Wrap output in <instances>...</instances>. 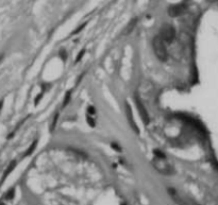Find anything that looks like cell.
Masks as SVG:
<instances>
[{"mask_svg":"<svg viewBox=\"0 0 218 205\" xmlns=\"http://www.w3.org/2000/svg\"><path fill=\"white\" fill-rule=\"evenodd\" d=\"M153 153H154V156H155V157H160V158H166V156H165V154L163 153V151L155 149L154 152H153Z\"/></svg>","mask_w":218,"mask_h":205,"instance_id":"obj_15","label":"cell"},{"mask_svg":"<svg viewBox=\"0 0 218 205\" xmlns=\"http://www.w3.org/2000/svg\"><path fill=\"white\" fill-rule=\"evenodd\" d=\"M152 166L157 172L164 174V175H171L174 173V169L171 166L169 162H167L166 158H160V157H155L151 162Z\"/></svg>","mask_w":218,"mask_h":205,"instance_id":"obj_1","label":"cell"},{"mask_svg":"<svg viewBox=\"0 0 218 205\" xmlns=\"http://www.w3.org/2000/svg\"><path fill=\"white\" fill-rule=\"evenodd\" d=\"M111 147L114 149V150L117 151V152H121V148H120L119 144H116V142H112V144H111Z\"/></svg>","mask_w":218,"mask_h":205,"instance_id":"obj_18","label":"cell"},{"mask_svg":"<svg viewBox=\"0 0 218 205\" xmlns=\"http://www.w3.org/2000/svg\"><path fill=\"white\" fill-rule=\"evenodd\" d=\"M134 102H135V105H136L137 112H139V117H141L142 121L144 122V124H149V122H150V116H149L142 99L139 98L137 95H134Z\"/></svg>","mask_w":218,"mask_h":205,"instance_id":"obj_4","label":"cell"},{"mask_svg":"<svg viewBox=\"0 0 218 205\" xmlns=\"http://www.w3.org/2000/svg\"><path fill=\"white\" fill-rule=\"evenodd\" d=\"M60 57H62V60H63V61H66V59H67V52H66L65 50H64V49H62V50H60Z\"/></svg>","mask_w":218,"mask_h":205,"instance_id":"obj_17","label":"cell"},{"mask_svg":"<svg viewBox=\"0 0 218 205\" xmlns=\"http://www.w3.org/2000/svg\"><path fill=\"white\" fill-rule=\"evenodd\" d=\"M59 116H60V114L58 113V112L54 114V116H53L52 121H51V124H50V127H49V131H50V132H52V131L55 129V127H57V122H58V119H59Z\"/></svg>","mask_w":218,"mask_h":205,"instance_id":"obj_11","label":"cell"},{"mask_svg":"<svg viewBox=\"0 0 218 205\" xmlns=\"http://www.w3.org/2000/svg\"><path fill=\"white\" fill-rule=\"evenodd\" d=\"M125 112H126L127 120H128L129 124H130V127L132 128V130L134 131L136 134H139V127H137V123H136V121H135V119H134L132 109H131L130 104H129V103H127V102L125 103Z\"/></svg>","mask_w":218,"mask_h":205,"instance_id":"obj_6","label":"cell"},{"mask_svg":"<svg viewBox=\"0 0 218 205\" xmlns=\"http://www.w3.org/2000/svg\"><path fill=\"white\" fill-rule=\"evenodd\" d=\"M15 196V188H11L8 193H5V199L6 200H12Z\"/></svg>","mask_w":218,"mask_h":205,"instance_id":"obj_14","label":"cell"},{"mask_svg":"<svg viewBox=\"0 0 218 205\" xmlns=\"http://www.w3.org/2000/svg\"><path fill=\"white\" fill-rule=\"evenodd\" d=\"M70 98H72V92H66V95H65V97H64V100H63V107H65L66 105L69 103V101H70Z\"/></svg>","mask_w":218,"mask_h":205,"instance_id":"obj_12","label":"cell"},{"mask_svg":"<svg viewBox=\"0 0 218 205\" xmlns=\"http://www.w3.org/2000/svg\"><path fill=\"white\" fill-rule=\"evenodd\" d=\"M84 54H85V49H82L81 51H80L79 53H78V55H77V57H76V61H75V63H78V62H80L82 60V57H84Z\"/></svg>","mask_w":218,"mask_h":205,"instance_id":"obj_16","label":"cell"},{"mask_svg":"<svg viewBox=\"0 0 218 205\" xmlns=\"http://www.w3.org/2000/svg\"><path fill=\"white\" fill-rule=\"evenodd\" d=\"M184 1H189V0H184Z\"/></svg>","mask_w":218,"mask_h":205,"instance_id":"obj_25","label":"cell"},{"mask_svg":"<svg viewBox=\"0 0 218 205\" xmlns=\"http://www.w3.org/2000/svg\"><path fill=\"white\" fill-rule=\"evenodd\" d=\"M86 122H87V124L90 127V128H95V126H96L95 119L93 118V116H90V115H87V117H86Z\"/></svg>","mask_w":218,"mask_h":205,"instance_id":"obj_13","label":"cell"},{"mask_svg":"<svg viewBox=\"0 0 218 205\" xmlns=\"http://www.w3.org/2000/svg\"><path fill=\"white\" fill-rule=\"evenodd\" d=\"M87 112H88V114H90V116H93V115H95V114H96V109H95V107L92 106V105H90V106L87 107Z\"/></svg>","mask_w":218,"mask_h":205,"instance_id":"obj_19","label":"cell"},{"mask_svg":"<svg viewBox=\"0 0 218 205\" xmlns=\"http://www.w3.org/2000/svg\"><path fill=\"white\" fill-rule=\"evenodd\" d=\"M160 36L161 38L164 40L165 43H170L174 42V40L176 38V30L169 23H165L163 25V27L161 28V31H160Z\"/></svg>","mask_w":218,"mask_h":205,"instance_id":"obj_3","label":"cell"},{"mask_svg":"<svg viewBox=\"0 0 218 205\" xmlns=\"http://www.w3.org/2000/svg\"><path fill=\"white\" fill-rule=\"evenodd\" d=\"M16 165H17V162L16 161H13V162H11L10 163V165L8 166V168H6V170L4 171V173H3V176H2V179H1V182H0V184H2V183L5 181V179L8 178L9 175H10V173L13 171V170L15 169V167H16Z\"/></svg>","mask_w":218,"mask_h":205,"instance_id":"obj_9","label":"cell"},{"mask_svg":"<svg viewBox=\"0 0 218 205\" xmlns=\"http://www.w3.org/2000/svg\"><path fill=\"white\" fill-rule=\"evenodd\" d=\"M136 23H137V18L131 19L130 23L127 25V27L125 28V30L122 31V34H124V35H129V34L134 30V28L136 27Z\"/></svg>","mask_w":218,"mask_h":205,"instance_id":"obj_8","label":"cell"},{"mask_svg":"<svg viewBox=\"0 0 218 205\" xmlns=\"http://www.w3.org/2000/svg\"><path fill=\"white\" fill-rule=\"evenodd\" d=\"M43 98V92H40V94H38L37 95V97L35 98V105H37L38 104V102L40 101V99Z\"/></svg>","mask_w":218,"mask_h":205,"instance_id":"obj_21","label":"cell"},{"mask_svg":"<svg viewBox=\"0 0 218 205\" xmlns=\"http://www.w3.org/2000/svg\"><path fill=\"white\" fill-rule=\"evenodd\" d=\"M152 48L155 57L162 62H165L168 57V52L165 46V42L161 38V36H155L152 40Z\"/></svg>","mask_w":218,"mask_h":205,"instance_id":"obj_2","label":"cell"},{"mask_svg":"<svg viewBox=\"0 0 218 205\" xmlns=\"http://www.w3.org/2000/svg\"><path fill=\"white\" fill-rule=\"evenodd\" d=\"M2 104H3V101H0V109H1Z\"/></svg>","mask_w":218,"mask_h":205,"instance_id":"obj_23","label":"cell"},{"mask_svg":"<svg viewBox=\"0 0 218 205\" xmlns=\"http://www.w3.org/2000/svg\"><path fill=\"white\" fill-rule=\"evenodd\" d=\"M208 2H215V1H218V0H206Z\"/></svg>","mask_w":218,"mask_h":205,"instance_id":"obj_22","label":"cell"},{"mask_svg":"<svg viewBox=\"0 0 218 205\" xmlns=\"http://www.w3.org/2000/svg\"><path fill=\"white\" fill-rule=\"evenodd\" d=\"M85 25H86V23H82V25L81 26H80V27L79 28H78V29H76L75 30V31H73L72 32V35H73V34H78V33H79V32L80 31H82V30H83V28H85Z\"/></svg>","mask_w":218,"mask_h":205,"instance_id":"obj_20","label":"cell"},{"mask_svg":"<svg viewBox=\"0 0 218 205\" xmlns=\"http://www.w3.org/2000/svg\"><path fill=\"white\" fill-rule=\"evenodd\" d=\"M0 205H5V204H4L3 202H0Z\"/></svg>","mask_w":218,"mask_h":205,"instance_id":"obj_24","label":"cell"},{"mask_svg":"<svg viewBox=\"0 0 218 205\" xmlns=\"http://www.w3.org/2000/svg\"><path fill=\"white\" fill-rule=\"evenodd\" d=\"M36 146H37V139L36 140H34L33 142L31 144V146L28 148V150L26 151V153L23 154V157H27V156H30V155L32 154V153L34 152V150L36 149Z\"/></svg>","mask_w":218,"mask_h":205,"instance_id":"obj_10","label":"cell"},{"mask_svg":"<svg viewBox=\"0 0 218 205\" xmlns=\"http://www.w3.org/2000/svg\"><path fill=\"white\" fill-rule=\"evenodd\" d=\"M187 10V6L184 3H179V4H174L170 5L167 10V13L170 17H179L183 15Z\"/></svg>","mask_w":218,"mask_h":205,"instance_id":"obj_7","label":"cell"},{"mask_svg":"<svg viewBox=\"0 0 218 205\" xmlns=\"http://www.w3.org/2000/svg\"><path fill=\"white\" fill-rule=\"evenodd\" d=\"M168 193H169V196L172 198V200H174L178 205H199L197 202L189 199V198H185V197L180 196L174 189H172V188L168 189Z\"/></svg>","mask_w":218,"mask_h":205,"instance_id":"obj_5","label":"cell"}]
</instances>
